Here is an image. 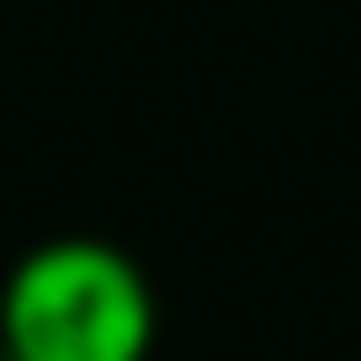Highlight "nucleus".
Returning a JSON list of instances; mask_svg holds the SVG:
<instances>
[{
    "label": "nucleus",
    "mask_w": 361,
    "mask_h": 361,
    "mask_svg": "<svg viewBox=\"0 0 361 361\" xmlns=\"http://www.w3.org/2000/svg\"><path fill=\"white\" fill-rule=\"evenodd\" d=\"M162 302L126 243L59 228L0 281V361H155Z\"/></svg>",
    "instance_id": "f257e3e1"
}]
</instances>
